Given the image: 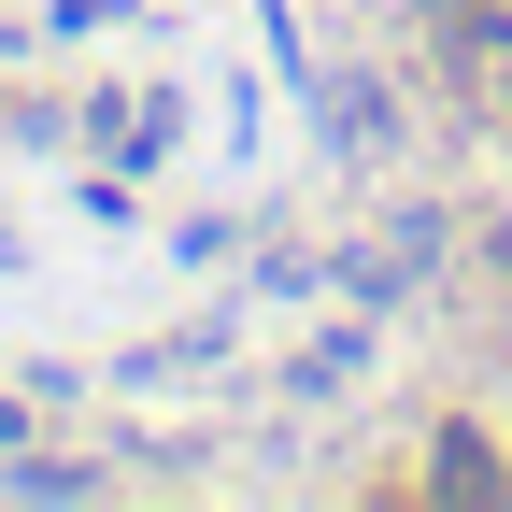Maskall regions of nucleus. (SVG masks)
Wrapping results in <instances>:
<instances>
[]
</instances>
